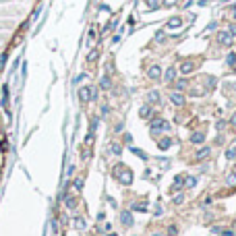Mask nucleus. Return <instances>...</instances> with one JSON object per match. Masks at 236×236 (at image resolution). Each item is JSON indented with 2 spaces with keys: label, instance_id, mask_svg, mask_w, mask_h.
I'll list each match as a JSON object with an SVG mask.
<instances>
[{
  "label": "nucleus",
  "instance_id": "f257e3e1",
  "mask_svg": "<svg viewBox=\"0 0 236 236\" xmlns=\"http://www.w3.org/2000/svg\"><path fill=\"white\" fill-rule=\"evenodd\" d=\"M217 42H220L222 46H232V35H230V31H220V33H217Z\"/></svg>",
  "mask_w": 236,
  "mask_h": 236
},
{
  "label": "nucleus",
  "instance_id": "f03ea898",
  "mask_svg": "<svg viewBox=\"0 0 236 236\" xmlns=\"http://www.w3.org/2000/svg\"><path fill=\"white\" fill-rule=\"evenodd\" d=\"M170 102H172L174 106H182V104H184V95L180 93V91H172V93H170Z\"/></svg>",
  "mask_w": 236,
  "mask_h": 236
},
{
  "label": "nucleus",
  "instance_id": "7ed1b4c3",
  "mask_svg": "<svg viewBox=\"0 0 236 236\" xmlns=\"http://www.w3.org/2000/svg\"><path fill=\"white\" fill-rule=\"evenodd\" d=\"M174 79H176V69H174V66H170V69L164 72V81L166 83H172Z\"/></svg>",
  "mask_w": 236,
  "mask_h": 236
},
{
  "label": "nucleus",
  "instance_id": "20e7f679",
  "mask_svg": "<svg viewBox=\"0 0 236 236\" xmlns=\"http://www.w3.org/2000/svg\"><path fill=\"white\" fill-rule=\"evenodd\" d=\"M147 75H149V79H160V77H162V69H160L157 64H153V66H149V72H147Z\"/></svg>",
  "mask_w": 236,
  "mask_h": 236
},
{
  "label": "nucleus",
  "instance_id": "39448f33",
  "mask_svg": "<svg viewBox=\"0 0 236 236\" xmlns=\"http://www.w3.org/2000/svg\"><path fill=\"white\" fill-rule=\"evenodd\" d=\"M209 153H211V149H209V147H201L199 151L195 153V160H205V157H209Z\"/></svg>",
  "mask_w": 236,
  "mask_h": 236
},
{
  "label": "nucleus",
  "instance_id": "423d86ee",
  "mask_svg": "<svg viewBox=\"0 0 236 236\" xmlns=\"http://www.w3.org/2000/svg\"><path fill=\"white\" fill-rule=\"evenodd\" d=\"M182 25V19L180 17H172V19H168V29H178Z\"/></svg>",
  "mask_w": 236,
  "mask_h": 236
},
{
  "label": "nucleus",
  "instance_id": "0eeeda50",
  "mask_svg": "<svg viewBox=\"0 0 236 236\" xmlns=\"http://www.w3.org/2000/svg\"><path fill=\"white\" fill-rule=\"evenodd\" d=\"M193 69H195V64H193V62H182V64H180V72H182V75L193 72Z\"/></svg>",
  "mask_w": 236,
  "mask_h": 236
},
{
  "label": "nucleus",
  "instance_id": "6e6552de",
  "mask_svg": "<svg viewBox=\"0 0 236 236\" xmlns=\"http://www.w3.org/2000/svg\"><path fill=\"white\" fill-rule=\"evenodd\" d=\"M205 141V135H203V133H193V135H190V143H197V145H199V143H203Z\"/></svg>",
  "mask_w": 236,
  "mask_h": 236
},
{
  "label": "nucleus",
  "instance_id": "1a4fd4ad",
  "mask_svg": "<svg viewBox=\"0 0 236 236\" xmlns=\"http://www.w3.org/2000/svg\"><path fill=\"white\" fill-rule=\"evenodd\" d=\"M147 99H149V104H157V102H160V93H157V91H149V93H147Z\"/></svg>",
  "mask_w": 236,
  "mask_h": 236
},
{
  "label": "nucleus",
  "instance_id": "9d476101",
  "mask_svg": "<svg viewBox=\"0 0 236 236\" xmlns=\"http://www.w3.org/2000/svg\"><path fill=\"white\" fill-rule=\"evenodd\" d=\"M149 114H151V106L147 104V106H143L141 110H139V116L141 118H149Z\"/></svg>",
  "mask_w": 236,
  "mask_h": 236
},
{
  "label": "nucleus",
  "instance_id": "9b49d317",
  "mask_svg": "<svg viewBox=\"0 0 236 236\" xmlns=\"http://www.w3.org/2000/svg\"><path fill=\"white\" fill-rule=\"evenodd\" d=\"M182 182H184V178H182V176H176V178H174V187L170 189V193H172V190H178V189H182Z\"/></svg>",
  "mask_w": 236,
  "mask_h": 236
},
{
  "label": "nucleus",
  "instance_id": "f8f14e48",
  "mask_svg": "<svg viewBox=\"0 0 236 236\" xmlns=\"http://www.w3.org/2000/svg\"><path fill=\"white\" fill-rule=\"evenodd\" d=\"M170 145H172V137H166V139H162V141H160V149L164 151V149H168Z\"/></svg>",
  "mask_w": 236,
  "mask_h": 236
},
{
  "label": "nucleus",
  "instance_id": "ddd939ff",
  "mask_svg": "<svg viewBox=\"0 0 236 236\" xmlns=\"http://www.w3.org/2000/svg\"><path fill=\"white\" fill-rule=\"evenodd\" d=\"M226 184H230V187H232V184H236V172H230V174H228V178H226Z\"/></svg>",
  "mask_w": 236,
  "mask_h": 236
},
{
  "label": "nucleus",
  "instance_id": "4468645a",
  "mask_svg": "<svg viewBox=\"0 0 236 236\" xmlns=\"http://www.w3.org/2000/svg\"><path fill=\"white\" fill-rule=\"evenodd\" d=\"M182 89H187V79H180V81H176V91H182Z\"/></svg>",
  "mask_w": 236,
  "mask_h": 236
},
{
  "label": "nucleus",
  "instance_id": "2eb2a0df",
  "mask_svg": "<svg viewBox=\"0 0 236 236\" xmlns=\"http://www.w3.org/2000/svg\"><path fill=\"white\" fill-rule=\"evenodd\" d=\"M147 6H149V11H155L160 6V0H147Z\"/></svg>",
  "mask_w": 236,
  "mask_h": 236
},
{
  "label": "nucleus",
  "instance_id": "dca6fc26",
  "mask_svg": "<svg viewBox=\"0 0 236 236\" xmlns=\"http://www.w3.org/2000/svg\"><path fill=\"white\" fill-rule=\"evenodd\" d=\"M184 182H187V187H189V189H193V187L197 184V178H195V176H189L187 180H184Z\"/></svg>",
  "mask_w": 236,
  "mask_h": 236
},
{
  "label": "nucleus",
  "instance_id": "f3484780",
  "mask_svg": "<svg viewBox=\"0 0 236 236\" xmlns=\"http://www.w3.org/2000/svg\"><path fill=\"white\" fill-rule=\"evenodd\" d=\"M130 151H133L135 155H139V157H143V160H147V155H145V151H141V149H137V147H133Z\"/></svg>",
  "mask_w": 236,
  "mask_h": 236
},
{
  "label": "nucleus",
  "instance_id": "a211bd4d",
  "mask_svg": "<svg viewBox=\"0 0 236 236\" xmlns=\"http://www.w3.org/2000/svg\"><path fill=\"white\" fill-rule=\"evenodd\" d=\"M226 62H228L230 66H232V64L236 62V54H234V52H230V54H228V58H226Z\"/></svg>",
  "mask_w": 236,
  "mask_h": 236
},
{
  "label": "nucleus",
  "instance_id": "6ab92c4d",
  "mask_svg": "<svg viewBox=\"0 0 236 236\" xmlns=\"http://www.w3.org/2000/svg\"><path fill=\"white\" fill-rule=\"evenodd\" d=\"M226 157H228V160H234V157H236V149H234V147H230V149L226 151Z\"/></svg>",
  "mask_w": 236,
  "mask_h": 236
},
{
  "label": "nucleus",
  "instance_id": "aec40b11",
  "mask_svg": "<svg viewBox=\"0 0 236 236\" xmlns=\"http://www.w3.org/2000/svg\"><path fill=\"white\" fill-rule=\"evenodd\" d=\"M164 39H166L164 31H157V33H155V42H157V44H162V42H164Z\"/></svg>",
  "mask_w": 236,
  "mask_h": 236
},
{
  "label": "nucleus",
  "instance_id": "412c9836",
  "mask_svg": "<svg viewBox=\"0 0 236 236\" xmlns=\"http://www.w3.org/2000/svg\"><path fill=\"white\" fill-rule=\"evenodd\" d=\"M122 220H124V224H126V226L133 224V217H130V213H122Z\"/></svg>",
  "mask_w": 236,
  "mask_h": 236
},
{
  "label": "nucleus",
  "instance_id": "4be33fe9",
  "mask_svg": "<svg viewBox=\"0 0 236 236\" xmlns=\"http://www.w3.org/2000/svg\"><path fill=\"white\" fill-rule=\"evenodd\" d=\"M168 234H170V236H176L178 234V228H176V226H170V228H168Z\"/></svg>",
  "mask_w": 236,
  "mask_h": 236
},
{
  "label": "nucleus",
  "instance_id": "5701e85b",
  "mask_svg": "<svg viewBox=\"0 0 236 236\" xmlns=\"http://www.w3.org/2000/svg\"><path fill=\"white\" fill-rule=\"evenodd\" d=\"M182 201H184V197H182V195H176V197H174V201H172V203H174V205H180V203H182Z\"/></svg>",
  "mask_w": 236,
  "mask_h": 236
},
{
  "label": "nucleus",
  "instance_id": "b1692460",
  "mask_svg": "<svg viewBox=\"0 0 236 236\" xmlns=\"http://www.w3.org/2000/svg\"><path fill=\"white\" fill-rule=\"evenodd\" d=\"M178 0H164V6H174Z\"/></svg>",
  "mask_w": 236,
  "mask_h": 236
},
{
  "label": "nucleus",
  "instance_id": "393cba45",
  "mask_svg": "<svg viewBox=\"0 0 236 236\" xmlns=\"http://www.w3.org/2000/svg\"><path fill=\"white\" fill-rule=\"evenodd\" d=\"M215 126H217V130H224V126H226V122H224V120H220V122H217V124H215Z\"/></svg>",
  "mask_w": 236,
  "mask_h": 236
},
{
  "label": "nucleus",
  "instance_id": "a878e982",
  "mask_svg": "<svg viewBox=\"0 0 236 236\" xmlns=\"http://www.w3.org/2000/svg\"><path fill=\"white\" fill-rule=\"evenodd\" d=\"M209 203H211V199H209V197H205V199H203V203H201V205H203V207H205V205H209Z\"/></svg>",
  "mask_w": 236,
  "mask_h": 236
},
{
  "label": "nucleus",
  "instance_id": "bb28decb",
  "mask_svg": "<svg viewBox=\"0 0 236 236\" xmlns=\"http://www.w3.org/2000/svg\"><path fill=\"white\" fill-rule=\"evenodd\" d=\"M230 35H232V37L236 35V25H232V27H230Z\"/></svg>",
  "mask_w": 236,
  "mask_h": 236
},
{
  "label": "nucleus",
  "instance_id": "cd10ccee",
  "mask_svg": "<svg viewBox=\"0 0 236 236\" xmlns=\"http://www.w3.org/2000/svg\"><path fill=\"white\" fill-rule=\"evenodd\" d=\"M230 122H232V124H234V126H236V112H234V114H232V120H230Z\"/></svg>",
  "mask_w": 236,
  "mask_h": 236
},
{
  "label": "nucleus",
  "instance_id": "c85d7f7f",
  "mask_svg": "<svg viewBox=\"0 0 236 236\" xmlns=\"http://www.w3.org/2000/svg\"><path fill=\"white\" fill-rule=\"evenodd\" d=\"M232 17H234V21H236V6H234V12H232Z\"/></svg>",
  "mask_w": 236,
  "mask_h": 236
},
{
  "label": "nucleus",
  "instance_id": "c756f323",
  "mask_svg": "<svg viewBox=\"0 0 236 236\" xmlns=\"http://www.w3.org/2000/svg\"><path fill=\"white\" fill-rule=\"evenodd\" d=\"M153 236H162V234H153Z\"/></svg>",
  "mask_w": 236,
  "mask_h": 236
}]
</instances>
